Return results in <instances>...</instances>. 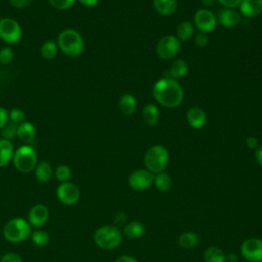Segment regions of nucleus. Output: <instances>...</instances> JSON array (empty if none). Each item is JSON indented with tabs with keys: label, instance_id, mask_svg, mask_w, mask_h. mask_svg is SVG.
I'll return each instance as SVG.
<instances>
[{
	"label": "nucleus",
	"instance_id": "1",
	"mask_svg": "<svg viewBox=\"0 0 262 262\" xmlns=\"http://www.w3.org/2000/svg\"><path fill=\"white\" fill-rule=\"evenodd\" d=\"M154 98L166 107H176L183 101L184 93L180 84L171 77L158 80L152 87Z\"/></svg>",
	"mask_w": 262,
	"mask_h": 262
},
{
	"label": "nucleus",
	"instance_id": "2",
	"mask_svg": "<svg viewBox=\"0 0 262 262\" xmlns=\"http://www.w3.org/2000/svg\"><path fill=\"white\" fill-rule=\"evenodd\" d=\"M57 46L66 55L76 57L84 50V40L78 31L66 29L57 37Z\"/></svg>",
	"mask_w": 262,
	"mask_h": 262
},
{
	"label": "nucleus",
	"instance_id": "3",
	"mask_svg": "<svg viewBox=\"0 0 262 262\" xmlns=\"http://www.w3.org/2000/svg\"><path fill=\"white\" fill-rule=\"evenodd\" d=\"M32 233V226L28 220L15 217L6 222L3 227V236L10 243H21L28 239Z\"/></svg>",
	"mask_w": 262,
	"mask_h": 262
},
{
	"label": "nucleus",
	"instance_id": "4",
	"mask_svg": "<svg viewBox=\"0 0 262 262\" xmlns=\"http://www.w3.org/2000/svg\"><path fill=\"white\" fill-rule=\"evenodd\" d=\"M93 238L100 249L114 250L121 245L123 234L116 225H103L96 229Z\"/></svg>",
	"mask_w": 262,
	"mask_h": 262
},
{
	"label": "nucleus",
	"instance_id": "5",
	"mask_svg": "<svg viewBox=\"0 0 262 262\" xmlns=\"http://www.w3.org/2000/svg\"><path fill=\"white\" fill-rule=\"evenodd\" d=\"M12 162L16 170L21 173H30L35 170L38 164L36 150L29 144H24L14 150Z\"/></svg>",
	"mask_w": 262,
	"mask_h": 262
},
{
	"label": "nucleus",
	"instance_id": "6",
	"mask_svg": "<svg viewBox=\"0 0 262 262\" xmlns=\"http://www.w3.org/2000/svg\"><path fill=\"white\" fill-rule=\"evenodd\" d=\"M169 163V152L163 145H152L144 156V164L151 173L164 172Z\"/></svg>",
	"mask_w": 262,
	"mask_h": 262
},
{
	"label": "nucleus",
	"instance_id": "7",
	"mask_svg": "<svg viewBox=\"0 0 262 262\" xmlns=\"http://www.w3.org/2000/svg\"><path fill=\"white\" fill-rule=\"evenodd\" d=\"M23 36V30L17 20L11 17L0 19V38L7 44H16Z\"/></svg>",
	"mask_w": 262,
	"mask_h": 262
},
{
	"label": "nucleus",
	"instance_id": "8",
	"mask_svg": "<svg viewBox=\"0 0 262 262\" xmlns=\"http://www.w3.org/2000/svg\"><path fill=\"white\" fill-rule=\"evenodd\" d=\"M157 54L162 59L173 58L180 50V41L173 35H167L161 38L157 44Z\"/></svg>",
	"mask_w": 262,
	"mask_h": 262
},
{
	"label": "nucleus",
	"instance_id": "9",
	"mask_svg": "<svg viewBox=\"0 0 262 262\" xmlns=\"http://www.w3.org/2000/svg\"><path fill=\"white\" fill-rule=\"evenodd\" d=\"M154 178L155 175L150 171L145 169H138L130 174L128 182L132 189L142 191L151 186L154 183Z\"/></svg>",
	"mask_w": 262,
	"mask_h": 262
},
{
	"label": "nucleus",
	"instance_id": "10",
	"mask_svg": "<svg viewBox=\"0 0 262 262\" xmlns=\"http://www.w3.org/2000/svg\"><path fill=\"white\" fill-rule=\"evenodd\" d=\"M56 196L59 202L66 206H73L80 199V190L73 182H62L56 188Z\"/></svg>",
	"mask_w": 262,
	"mask_h": 262
},
{
	"label": "nucleus",
	"instance_id": "11",
	"mask_svg": "<svg viewBox=\"0 0 262 262\" xmlns=\"http://www.w3.org/2000/svg\"><path fill=\"white\" fill-rule=\"evenodd\" d=\"M241 253L250 262H262V239L257 237L246 239L241 247Z\"/></svg>",
	"mask_w": 262,
	"mask_h": 262
},
{
	"label": "nucleus",
	"instance_id": "12",
	"mask_svg": "<svg viewBox=\"0 0 262 262\" xmlns=\"http://www.w3.org/2000/svg\"><path fill=\"white\" fill-rule=\"evenodd\" d=\"M194 25L201 33H211L215 30L217 18L215 14L208 9H199L194 14Z\"/></svg>",
	"mask_w": 262,
	"mask_h": 262
},
{
	"label": "nucleus",
	"instance_id": "13",
	"mask_svg": "<svg viewBox=\"0 0 262 262\" xmlns=\"http://www.w3.org/2000/svg\"><path fill=\"white\" fill-rule=\"evenodd\" d=\"M49 218V210L43 204L33 206L28 215V222L35 228H40L45 225Z\"/></svg>",
	"mask_w": 262,
	"mask_h": 262
},
{
	"label": "nucleus",
	"instance_id": "14",
	"mask_svg": "<svg viewBox=\"0 0 262 262\" xmlns=\"http://www.w3.org/2000/svg\"><path fill=\"white\" fill-rule=\"evenodd\" d=\"M187 123L193 129H201L207 123V115L201 107L194 106L188 110L186 115Z\"/></svg>",
	"mask_w": 262,
	"mask_h": 262
},
{
	"label": "nucleus",
	"instance_id": "15",
	"mask_svg": "<svg viewBox=\"0 0 262 262\" xmlns=\"http://www.w3.org/2000/svg\"><path fill=\"white\" fill-rule=\"evenodd\" d=\"M239 10L246 17H256L262 12V0H242Z\"/></svg>",
	"mask_w": 262,
	"mask_h": 262
},
{
	"label": "nucleus",
	"instance_id": "16",
	"mask_svg": "<svg viewBox=\"0 0 262 262\" xmlns=\"http://www.w3.org/2000/svg\"><path fill=\"white\" fill-rule=\"evenodd\" d=\"M219 21L225 28H232L241 21V14L231 8H224L220 10Z\"/></svg>",
	"mask_w": 262,
	"mask_h": 262
},
{
	"label": "nucleus",
	"instance_id": "17",
	"mask_svg": "<svg viewBox=\"0 0 262 262\" xmlns=\"http://www.w3.org/2000/svg\"><path fill=\"white\" fill-rule=\"evenodd\" d=\"M35 135H36V129L32 123L26 121L17 126L16 136L24 143H26V144L31 143L35 138Z\"/></svg>",
	"mask_w": 262,
	"mask_h": 262
},
{
	"label": "nucleus",
	"instance_id": "18",
	"mask_svg": "<svg viewBox=\"0 0 262 262\" xmlns=\"http://www.w3.org/2000/svg\"><path fill=\"white\" fill-rule=\"evenodd\" d=\"M52 175H53V169L49 162L47 161L38 162L35 168V176L40 183H47L48 181H50Z\"/></svg>",
	"mask_w": 262,
	"mask_h": 262
},
{
	"label": "nucleus",
	"instance_id": "19",
	"mask_svg": "<svg viewBox=\"0 0 262 262\" xmlns=\"http://www.w3.org/2000/svg\"><path fill=\"white\" fill-rule=\"evenodd\" d=\"M14 154V147L10 140L1 138L0 139V168L5 167L10 161Z\"/></svg>",
	"mask_w": 262,
	"mask_h": 262
},
{
	"label": "nucleus",
	"instance_id": "20",
	"mask_svg": "<svg viewBox=\"0 0 262 262\" xmlns=\"http://www.w3.org/2000/svg\"><path fill=\"white\" fill-rule=\"evenodd\" d=\"M123 233L130 239L139 238L142 235H144L145 226L143 223H141L139 221H131L124 226Z\"/></svg>",
	"mask_w": 262,
	"mask_h": 262
},
{
	"label": "nucleus",
	"instance_id": "21",
	"mask_svg": "<svg viewBox=\"0 0 262 262\" xmlns=\"http://www.w3.org/2000/svg\"><path fill=\"white\" fill-rule=\"evenodd\" d=\"M177 0H154L155 9L162 15H172L177 9Z\"/></svg>",
	"mask_w": 262,
	"mask_h": 262
},
{
	"label": "nucleus",
	"instance_id": "22",
	"mask_svg": "<svg viewBox=\"0 0 262 262\" xmlns=\"http://www.w3.org/2000/svg\"><path fill=\"white\" fill-rule=\"evenodd\" d=\"M119 107H120V111L124 115H126V116L132 115L136 110L135 97L129 93L123 94L119 100Z\"/></svg>",
	"mask_w": 262,
	"mask_h": 262
},
{
	"label": "nucleus",
	"instance_id": "23",
	"mask_svg": "<svg viewBox=\"0 0 262 262\" xmlns=\"http://www.w3.org/2000/svg\"><path fill=\"white\" fill-rule=\"evenodd\" d=\"M142 117L144 122L148 125V126H156L159 122V117H160V113H159V108L157 107L156 104L154 103H148L143 107L142 111Z\"/></svg>",
	"mask_w": 262,
	"mask_h": 262
},
{
	"label": "nucleus",
	"instance_id": "24",
	"mask_svg": "<svg viewBox=\"0 0 262 262\" xmlns=\"http://www.w3.org/2000/svg\"><path fill=\"white\" fill-rule=\"evenodd\" d=\"M204 259L206 262H226V254L222 249L211 246L205 250Z\"/></svg>",
	"mask_w": 262,
	"mask_h": 262
},
{
	"label": "nucleus",
	"instance_id": "25",
	"mask_svg": "<svg viewBox=\"0 0 262 262\" xmlns=\"http://www.w3.org/2000/svg\"><path fill=\"white\" fill-rule=\"evenodd\" d=\"M187 72H188V66L182 59H176L175 61H173L169 69V75L174 80L184 77L187 74Z\"/></svg>",
	"mask_w": 262,
	"mask_h": 262
},
{
	"label": "nucleus",
	"instance_id": "26",
	"mask_svg": "<svg viewBox=\"0 0 262 262\" xmlns=\"http://www.w3.org/2000/svg\"><path fill=\"white\" fill-rule=\"evenodd\" d=\"M200 242V237L195 232L186 231L180 234L178 238V244L183 249H192L194 248Z\"/></svg>",
	"mask_w": 262,
	"mask_h": 262
},
{
	"label": "nucleus",
	"instance_id": "27",
	"mask_svg": "<svg viewBox=\"0 0 262 262\" xmlns=\"http://www.w3.org/2000/svg\"><path fill=\"white\" fill-rule=\"evenodd\" d=\"M193 26L190 21H187V20H184V21H181L178 27H177V30H176V33H177V38L179 41H187L189 40L192 35H193Z\"/></svg>",
	"mask_w": 262,
	"mask_h": 262
},
{
	"label": "nucleus",
	"instance_id": "28",
	"mask_svg": "<svg viewBox=\"0 0 262 262\" xmlns=\"http://www.w3.org/2000/svg\"><path fill=\"white\" fill-rule=\"evenodd\" d=\"M154 183L160 191H168L172 187V179L166 172L158 173L154 178Z\"/></svg>",
	"mask_w": 262,
	"mask_h": 262
},
{
	"label": "nucleus",
	"instance_id": "29",
	"mask_svg": "<svg viewBox=\"0 0 262 262\" xmlns=\"http://www.w3.org/2000/svg\"><path fill=\"white\" fill-rule=\"evenodd\" d=\"M40 53L45 59H53L58 53L57 43L53 40H48L43 43L40 49Z\"/></svg>",
	"mask_w": 262,
	"mask_h": 262
},
{
	"label": "nucleus",
	"instance_id": "30",
	"mask_svg": "<svg viewBox=\"0 0 262 262\" xmlns=\"http://www.w3.org/2000/svg\"><path fill=\"white\" fill-rule=\"evenodd\" d=\"M31 239L37 247H45L49 243V234L42 229H35L31 233Z\"/></svg>",
	"mask_w": 262,
	"mask_h": 262
},
{
	"label": "nucleus",
	"instance_id": "31",
	"mask_svg": "<svg viewBox=\"0 0 262 262\" xmlns=\"http://www.w3.org/2000/svg\"><path fill=\"white\" fill-rule=\"evenodd\" d=\"M55 178L60 182H68L72 177V170L68 165H59L54 171Z\"/></svg>",
	"mask_w": 262,
	"mask_h": 262
},
{
	"label": "nucleus",
	"instance_id": "32",
	"mask_svg": "<svg viewBox=\"0 0 262 262\" xmlns=\"http://www.w3.org/2000/svg\"><path fill=\"white\" fill-rule=\"evenodd\" d=\"M8 118H9L10 122L13 123L16 126H18L21 123L26 122V114L20 108H12V110H10L9 113H8Z\"/></svg>",
	"mask_w": 262,
	"mask_h": 262
},
{
	"label": "nucleus",
	"instance_id": "33",
	"mask_svg": "<svg viewBox=\"0 0 262 262\" xmlns=\"http://www.w3.org/2000/svg\"><path fill=\"white\" fill-rule=\"evenodd\" d=\"M16 130H17V126L14 125L11 122H8L2 129H1V134H2V138L7 139V140H11L16 136Z\"/></svg>",
	"mask_w": 262,
	"mask_h": 262
},
{
	"label": "nucleus",
	"instance_id": "34",
	"mask_svg": "<svg viewBox=\"0 0 262 262\" xmlns=\"http://www.w3.org/2000/svg\"><path fill=\"white\" fill-rule=\"evenodd\" d=\"M13 59V50L10 46H5L0 50V63L8 64Z\"/></svg>",
	"mask_w": 262,
	"mask_h": 262
},
{
	"label": "nucleus",
	"instance_id": "35",
	"mask_svg": "<svg viewBox=\"0 0 262 262\" xmlns=\"http://www.w3.org/2000/svg\"><path fill=\"white\" fill-rule=\"evenodd\" d=\"M76 0H49L52 7L58 10H66L71 8L75 4Z\"/></svg>",
	"mask_w": 262,
	"mask_h": 262
},
{
	"label": "nucleus",
	"instance_id": "36",
	"mask_svg": "<svg viewBox=\"0 0 262 262\" xmlns=\"http://www.w3.org/2000/svg\"><path fill=\"white\" fill-rule=\"evenodd\" d=\"M0 262H24V261L18 254L13 252H8L0 257Z\"/></svg>",
	"mask_w": 262,
	"mask_h": 262
},
{
	"label": "nucleus",
	"instance_id": "37",
	"mask_svg": "<svg viewBox=\"0 0 262 262\" xmlns=\"http://www.w3.org/2000/svg\"><path fill=\"white\" fill-rule=\"evenodd\" d=\"M208 42H209V38L205 33L198 34L194 39V44L196 45V47H200V48L205 47L208 44Z\"/></svg>",
	"mask_w": 262,
	"mask_h": 262
},
{
	"label": "nucleus",
	"instance_id": "38",
	"mask_svg": "<svg viewBox=\"0 0 262 262\" xmlns=\"http://www.w3.org/2000/svg\"><path fill=\"white\" fill-rule=\"evenodd\" d=\"M9 2L14 8L21 9L29 6L33 2V0H9Z\"/></svg>",
	"mask_w": 262,
	"mask_h": 262
},
{
	"label": "nucleus",
	"instance_id": "39",
	"mask_svg": "<svg viewBox=\"0 0 262 262\" xmlns=\"http://www.w3.org/2000/svg\"><path fill=\"white\" fill-rule=\"evenodd\" d=\"M8 112L6 108L0 106V130L8 123Z\"/></svg>",
	"mask_w": 262,
	"mask_h": 262
},
{
	"label": "nucleus",
	"instance_id": "40",
	"mask_svg": "<svg viewBox=\"0 0 262 262\" xmlns=\"http://www.w3.org/2000/svg\"><path fill=\"white\" fill-rule=\"evenodd\" d=\"M220 4L225 6L226 8H234L236 6H239L242 0H217Z\"/></svg>",
	"mask_w": 262,
	"mask_h": 262
},
{
	"label": "nucleus",
	"instance_id": "41",
	"mask_svg": "<svg viewBox=\"0 0 262 262\" xmlns=\"http://www.w3.org/2000/svg\"><path fill=\"white\" fill-rule=\"evenodd\" d=\"M246 144L249 148H253V149H256L259 146L258 139L255 136H249L246 140Z\"/></svg>",
	"mask_w": 262,
	"mask_h": 262
},
{
	"label": "nucleus",
	"instance_id": "42",
	"mask_svg": "<svg viewBox=\"0 0 262 262\" xmlns=\"http://www.w3.org/2000/svg\"><path fill=\"white\" fill-rule=\"evenodd\" d=\"M115 262H138L134 257L129 255H122L116 259Z\"/></svg>",
	"mask_w": 262,
	"mask_h": 262
},
{
	"label": "nucleus",
	"instance_id": "43",
	"mask_svg": "<svg viewBox=\"0 0 262 262\" xmlns=\"http://www.w3.org/2000/svg\"><path fill=\"white\" fill-rule=\"evenodd\" d=\"M255 159L259 166L262 167V145L258 146L255 150Z\"/></svg>",
	"mask_w": 262,
	"mask_h": 262
},
{
	"label": "nucleus",
	"instance_id": "44",
	"mask_svg": "<svg viewBox=\"0 0 262 262\" xmlns=\"http://www.w3.org/2000/svg\"><path fill=\"white\" fill-rule=\"evenodd\" d=\"M78 1L86 7H93L97 5V3L99 2V0H78Z\"/></svg>",
	"mask_w": 262,
	"mask_h": 262
},
{
	"label": "nucleus",
	"instance_id": "45",
	"mask_svg": "<svg viewBox=\"0 0 262 262\" xmlns=\"http://www.w3.org/2000/svg\"><path fill=\"white\" fill-rule=\"evenodd\" d=\"M238 256L235 253H229L226 255V262H237Z\"/></svg>",
	"mask_w": 262,
	"mask_h": 262
},
{
	"label": "nucleus",
	"instance_id": "46",
	"mask_svg": "<svg viewBox=\"0 0 262 262\" xmlns=\"http://www.w3.org/2000/svg\"><path fill=\"white\" fill-rule=\"evenodd\" d=\"M202 1H203L204 5H206V6H211L214 3V0H202Z\"/></svg>",
	"mask_w": 262,
	"mask_h": 262
}]
</instances>
